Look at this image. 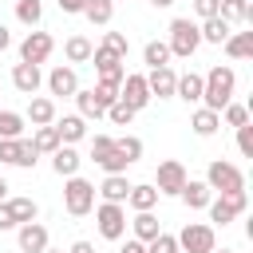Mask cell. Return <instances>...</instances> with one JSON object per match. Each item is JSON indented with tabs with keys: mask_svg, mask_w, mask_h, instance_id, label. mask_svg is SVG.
Listing matches in <instances>:
<instances>
[{
	"mask_svg": "<svg viewBox=\"0 0 253 253\" xmlns=\"http://www.w3.org/2000/svg\"><path fill=\"white\" fill-rule=\"evenodd\" d=\"M233 91H237V75H233V67L217 63V67H210V71L202 75V107L221 111V107L233 99Z\"/></svg>",
	"mask_w": 253,
	"mask_h": 253,
	"instance_id": "6da1fadb",
	"label": "cell"
},
{
	"mask_svg": "<svg viewBox=\"0 0 253 253\" xmlns=\"http://www.w3.org/2000/svg\"><path fill=\"white\" fill-rule=\"evenodd\" d=\"M166 47H170V55H178V59H190V55L202 47V32H198V24H194L190 16H178V20H170V40H166Z\"/></svg>",
	"mask_w": 253,
	"mask_h": 253,
	"instance_id": "7a4b0ae2",
	"label": "cell"
},
{
	"mask_svg": "<svg viewBox=\"0 0 253 253\" xmlns=\"http://www.w3.org/2000/svg\"><path fill=\"white\" fill-rule=\"evenodd\" d=\"M63 210H67L71 217H87V213L95 210V186H91L87 178L71 174V178L63 182Z\"/></svg>",
	"mask_w": 253,
	"mask_h": 253,
	"instance_id": "3957f363",
	"label": "cell"
},
{
	"mask_svg": "<svg viewBox=\"0 0 253 253\" xmlns=\"http://www.w3.org/2000/svg\"><path fill=\"white\" fill-rule=\"evenodd\" d=\"M95 225L107 241H123L126 237V206L119 202H99L95 206Z\"/></svg>",
	"mask_w": 253,
	"mask_h": 253,
	"instance_id": "277c9868",
	"label": "cell"
},
{
	"mask_svg": "<svg viewBox=\"0 0 253 253\" xmlns=\"http://www.w3.org/2000/svg\"><path fill=\"white\" fill-rule=\"evenodd\" d=\"M206 186H210L213 194H225V190H245V174H241L233 162L213 158V162L206 166Z\"/></svg>",
	"mask_w": 253,
	"mask_h": 253,
	"instance_id": "5b68a950",
	"label": "cell"
},
{
	"mask_svg": "<svg viewBox=\"0 0 253 253\" xmlns=\"http://www.w3.org/2000/svg\"><path fill=\"white\" fill-rule=\"evenodd\" d=\"M178 249H182V253H210V249H217L213 225H206V221H186L182 233H178Z\"/></svg>",
	"mask_w": 253,
	"mask_h": 253,
	"instance_id": "8992f818",
	"label": "cell"
},
{
	"mask_svg": "<svg viewBox=\"0 0 253 253\" xmlns=\"http://www.w3.org/2000/svg\"><path fill=\"white\" fill-rule=\"evenodd\" d=\"M186 166L178 162V158H162L158 162V174H154V190L158 194H170V198H178V190L186 186Z\"/></svg>",
	"mask_w": 253,
	"mask_h": 253,
	"instance_id": "52a82bcc",
	"label": "cell"
},
{
	"mask_svg": "<svg viewBox=\"0 0 253 253\" xmlns=\"http://www.w3.org/2000/svg\"><path fill=\"white\" fill-rule=\"evenodd\" d=\"M36 146L28 138H0V162L4 166H20V170H32L36 166Z\"/></svg>",
	"mask_w": 253,
	"mask_h": 253,
	"instance_id": "ba28073f",
	"label": "cell"
},
{
	"mask_svg": "<svg viewBox=\"0 0 253 253\" xmlns=\"http://www.w3.org/2000/svg\"><path fill=\"white\" fill-rule=\"evenodd\" d=\"M150 99H154V95H150V87H146V75H138V71L123 75V83H119V103H126L130 111H142Z\"/></svg>",
	"mask_w": 253,
	"mask_h": 253,
	"instance_id": "9c48e42d",
	"label": "cell"
},
{
	"mask_svg": "<svg viewBox=\"0 0 253 253\" xmlns=\"http://www.w3.org/2000/svg\"><path fill=\"white\" fill-rule=\"evenodd\" d=\"M51 51H55V40H51L47 32H28V36L20 40V59H24V63H36V67H40Z\"/></svg>",
	"mask_w": 253,
	"mask_h": 253,
	"instance_id": "30bf717a",
	"label": "cell"
},
{
	"mask_svg": "<svg viewBox=\"0 0 253 253\" xmlns=\"http://www.w3.org/2000/svg\"><path fill=\"white\" fill-rule=\"evenodd\" d=\"M91 63H95V71H99V79H107V83H123V75H126V59L123 55H115V51H107L103 43L91 51Z\"/></svg>",
	"mask_w": 253,
	"mask_h": 253,
	"instance_id": "8fae6325",
	"label": "cell"
},
{
	"mask_svg": "<svg viewBox=\"0 0 253 253\" xmlns=\"http://www.w3.org/2000/svg\"><path fill=\"white\" fill-rule=\"evenodd\" d=\"M16 241H20V253H43L47 249V229L40 221H24V225H16Z\"/></svg>",
	"mask_w": 253,
	"mask_h": 253,
	"instance_id": "7c38bea8",
	"label": "cell"
},
{
	"mask_svg": "<svg viewBox=\"0 0 253 253\" xmlns=\"http://www.w3.org/2000/svg\"><path fill=\"white\" fill-rule=\"evenodd\" d=\"M40 83H43V75H40V67H36V63H24V59H20V63L12 67V87H16L20 95H28V99H32V95L40 91Z\"/></svg>",
	"mask_w": 253,
	"mask_h": 253,
	"instance_id": "4fadbf2b",
	"label": "cell"
},
{
	"mask_svg": "<svg viewBox=\"0 0 253 253\" xmlns=\"http://www.w3.org/2000/svg\"><path fill=\"white\" fill-rule=\"evenodd\" d=\"M47 91L51 95H63V99H71L75 91H79V75H75V67H51L47 71Z\"/></svg>",
	"mask_w": 253,
	"mask_h": 253,
	"instance_id": "5bb4252c",
	"label": "cell"
},
{
	"mask_svg": "<svg viewBox=\"0 0 253 253\" xmlns=\"http://www.w3.org/2000/svg\"><path fill=\"white\" fill-rule=\"evenodd\" d=\"M174 83H178V71L166 63V67H150V75H146V87H150V95H158V99H174Z\"/></svg>",
	"mask_w": 253,
	"mask_h": 253,
	"instance_id": "9a60e30c",
	"label": "cell"
},
{
	"mask_svg": "<svg viewBox=\"0 0 253 253\" xmlns=\"http://www.w3.org/2000/svg\"><path fill=\"white\" fill-rule=\"evenodd\" d=\"M79 166H83V158H79V150H75V146L59 142V146L51 150V170H55L59 178H71V174H79Z\"/></svg>",
	"mask_w": 253,
	"mask_h": 253,
	"instance_id": "2e32d148",
	"label": "cell"
},
{
	"mask_svg": "<svg viewBox=\"0 0 253 253\" xmlns=\"http://www.w3.org/2000/svg\"><path fill=\"white\" fill-rule=\"evenodd\" d=\"M24 119H28L32 126H51V123H55V99H47V95H32Z\"/></svg>",
	"mask_w": 253,
	"mask_h": 253,
	"instance_id": "e0dca14e",
	"label": "cell"
},
{
	"mask_svg": "<svg viewBox=\"0 0 253 253\" xmlns=\"http://www.w3.org/2000/svg\"><path fill=\"white\" fill-rule=\"evenodd\" d=\"M130 186H134V182H126V174H107V178H103V186H99L95 194H99L103 202H119V206H126Z\"/></svg>",
	"mask_w": 253,
	"mask_h": 253,
	"instance_id": "ac0fdd59",
	"label": "cell"
},
{
	"mask_svg": "<svg viewBox=\"0 0 253 253\" xmlns=\"http://www.w3.org/2000/svg\"><path fill=\"white\" fill-rule=\"evenodd\" d=\"M178 198H182L190 210H206V206H210V198H213V190L206 186V178H202V182H198V178H186V186L178 190Z\"/></svg>",
	"mask_w": 253,
	"mask_h": 253,
	"instance_id": "d6986e66",
	"label": "cell"
},
{
	"mask_svg": "<svg viewBox=\"0 0 253 253\" xmlns=\"http://www.w3.org/2000/svg\"><path fill=\"white\" fill-rule=\"evenodd\" d=\"M51 126L59 130V142H67V146H75V142L87 134V119H83V115H63V119H55Z\"/></svg>",
	"mask_w": 253,
	"mask_h": 253,
	"instance_id": "ffe728a7",
	"label": "cell"
},
{
	"mask_svg": "<svg viewBox=\"0 0 253 253\" xmlns=\"http://www.w3.org/2000/svg\"><path fill=\"white\" fill-rule=\"evenodd\" d=\"M158 190H154V182H138V186H130V194H126V206L138 213V210H154L158 206Z\"/></svg>",
	"mask_w": 253,
	"mask_h": 253,
	"instance_id": "44dd1931",
	"label": "cell"
},
{
	"mask_svg": "<svg viewBox=\"0 0 253 253\" xmlns=\"http://www.w3.org/2000/svg\"><path fill=\"white\" fill-rule=\"evenodd\" d=\"M126 225L134 229V237H138V241H150V237H158V233H162V221L154 217V210H138Z\"/></svg>",
	"mask_w": 253,
	"mask_h": 253,
	"instance_id": "7402d4cb",
	"label": "cell"
},
{
	"mask_svg": "<svg viewBox=\"0 0 253 253\" xmlns=\"http://www.w3.org/2000/svg\"><path fill=\"white\" fill-rule=\"evenodd\" d=\"M217 16L229 24H253V0H221Z\"/></svg>",
	"mask_w": 253,
	"mask_h": 253,
	"instance_id": "603a6c76",
	"label": "cell"
},
{
	"mask_svg": "<svg viewBox=\"0 0 253 253\" xmlns=\"http://www.w3.org/2000/svg\"><path fill=\"white\" fill-rule=\"evenodd\" d=\"M174 99H182V103H202V75H198V71L178 75V83H174Z\"/></svg>",
	"mask_w": 253,
	"mask_h": 253,
	"instance_id": "cb8c5ba5",
	"label": "cell"
},
{
	"mask_svg": "<svg viewBox=\"0 0 253 253\" xmlns=\"http://www.w3.org/2000/svg\"><path fill=\"white\" fill-rule=\"evenodd\" d=\"M190 126H194V134H198V138H210V134H217L221 115H217V111H210V107H198V111L190 115Z\"/></svg>",
	"mask_w": 253,
	"mask_h": 253,
	"instance_id": "d4e9b609",
	"label": "cell"
},
{
	"mask_svg": "<svg viewBox=\"0 0 253 253\" xmlns=\"http://www.w3.org/2000/svg\"><path fill=\"white\" fill-rule=\"evenodd\" d=\"M202 43H225L229 40V32H233V24L229 20H221V16H210V20H202Z\"/></svg>",
	"mask_w": 253,
	"mask_h": 253,
	"instance_id": "484cf974",
	"label": "cell"
},
{
	"mask_svg": "<svg viewBox=\"0 0 253 253\" xmlns=\"http://www.w3.org/2000/svg\"><path fill=\"white\" fill-rule=\"evenodd\" d=\"M221 47L229 59H253V32H229V40Z\"/></svg>",
	"mask_w": 253,
	"mask_h": 253,
	"instance_id": "4316f807",
	"label": "cell"
},
{
	"mask_svg": "<svg viewBox=\"0 0 253 253\" xmlns=\"http://www.w3.org/2000/svg\"><path fill=\"white\" fill-rule=\"evenodd\" d=\"M91 51H95V43L87 36H67V43H63L67 63H91Z\"/></svg>",
	"mask_w": 253,
	"mask_h": 253,
	"instance_id": "83f0119b",
	"label": "cell"
},
{
	"mask_svg": "<svg viewBox=\"0 0 253 253\" xmlns=\"http://www.w3.org/2000/svg\"><path fill=\"white\" fill-rule=\"evenodd\" d=\"M24 115L20 111H4L0 107V138H24Z\"/></svg>",
	"mask_w": 253,
	"mask_h": 253,
	"instance_id": "f1b7e54d",
	"label": "cell"
},
{
	"mask_svg": "<svg viewBox=\"0 0 253 253\" xmlns=\"http://www.w3.org/2000/svg\"><path fill=\"white\" fill-rule=\"evenodd\" d=\"M142 63H146V67H166V63H170V47H166V40H150V43L142 47Z\"/></svg>",
	"mask_w": 253,
	"mask_h": 253,
	"instance_id": "f546056e",
	"label": "cell"
},
{
	"mask_svg": "<svg viewBox=\"0 0 253 253\" xmlns=\"http://www.w3.org/2000/svg\"><path fill=\"white\" fill-rule=\"evenodd\" d=\"M28 142L36 146V154H51V150L59 146V130H55V126H36V134H32Z\"/></svg>",
	"mask_w": 253,
	"mask_h": 253,
	"instance_id": "4dcf8cb0",
	"label": "cell"
},
{
	"mask_svg": "<svg viewBox=\"0 0 253 253\" xmlns=\"http://www.w3.org/2000/svg\"><path fill=\"white\" fill-rule=\"evenodd\" d=\"M8 210H12L16 225H24V221H36V217H40V206H36L32 198H8Z\"/></svg>",
	"mask_w": 253,
	"mask_h": 253,
	"instance_id": "1f68e13d",
	"label": "cell"
},
{
	"mask_svg": "<svg viewBox=\"0 0 253 253\" xmlns=\"http://www.w3.org/2000/svg\"><path fill=\"white\" fill-rule=\"evenodd\" d=\"M83 16L91 20V24H111V16H115V0H87V8H83Z\"/></svg>",
	"mask_w": 253,
	"mask_h": 253,
	"instance_id": "d6a6232c",
	"label": "cell"
},
{
	"mask_svg": "<svg viewBox=\"0 0 253 253\" xmlns=\"http://www.w3.org/2000/svg\"><path fill=\"white\" fill-rule=\"evenodd\" d=\"M16 20L28 24V28H36L43 20V4L40 0H16Z\"/></svg>",
	"mask_w": 253,
	"mask_h": 253,
	"instance_id": "836d02e7",
	"label": "cell"
},
{
	"mask_svg": "<svg viewBox=\"0 0 253 253\" xmlns=\"http://www.w3.org/2000/svg\"><path fill=\"white\" fill-rule=\"evenodd\" d=\"M217 115H221V123H225V126H245V123H249V107H241V103H233V99H229Z\"/></svg>",
	"mask_w": 253,
	"mask_h": 253,
	"instance_id": "e575fe53",
	"label": "cell"
},
{
	"mask_svg": "<svg viewBox=\"0 0 253 253\" xmlns=\"http://www.w3.org/2000/svg\"><path fill=\"white\" fill-rule=\"evenodd\" d=\"M115 146H119V154H123L130 166L142 158V138H138V134H123V138H115Z\"/></svg>",
	"mask_w": 253,
	"mask_h": 253,
	"instance_id": "d590c367",
	"label": "cell"
},
{
	"mask_svg": "<svg viewBox=\"0 0 253 253\" xmlns=\"http://www.w3.org/2000/svg\"><path fill=\"white\" fill-rule=\"evenodd\" d=\"M71 99L79 103V115H83V119H99V115H107V111H103V107L95 103V95H91V91H83V87H79V91H75Z\"/></svg>",
	"mask_w": 253,
	"mask_h": 253,
	"instance_id": "8d00e7d4",
	"label": "cell"
},
{
	"mask_svg": "<svg viewBox=\"0 0 253 253\" xmlns=\"http://www.w3.org/2000/svg\"><path fill=\"white\" fill-rule=\"evenodd\" d=\"M91 95H95V103H99V107L107 111V107H111V103L119 99V83H107V79H99V83L91 87Z\"/></svg>",
	"mask_w": 253,
	"mask_h": 253,
	"instance_id": "74e56055",
	"label": "cell"
},
{
	"mask_svg": "<svg viewBox=\"0 0 253 253\" xmlns=\"http://www.w3.org/2000/svg\"><path fill=\"white\" fill-rule=\"evenodd\" d=\"M146 253H182V249H178V237L174 233H158V237L146 241Z\"/></svg>",
	"mask_w": 253,
	"mask_h": 253,
	"instance_id": "f35d334b",
	"label": "cell"
},
{
	"mask_svg": "<svg viewBox=\"0 0 253 253\" xmlns=\"http://www.w3.org/2000/svg\"><path fill=\"white\" fill-rule=\"evenodd\" d=\"M134 115H138V111H130V107H126V103H119V99L107 107V119H111L115 126H130V119H134Z\"/></svg>",
	"mask_w": 253,
	"mask_h": 253,
	"instance_id": "ab89813d",
	"label": "cell"
},
{
	"mask_svg": "<svg viewBox=\"0 0 253 253\" xmlns=\"http://www.w3.org/2000/svg\"><path fill=\"white\" fill-rule=\"evenodd\" d=\"M103 47L115 51V55H123V59H126V51H130V43H126L123 32H107V36H103Z\"/></svg>",
	"mask_w": 253,
	"mask_h": 253,
	"instance_id": "60d3db41",
	"label": "cell"
},
{
	"mask_svg": "<svg viewBox=\"0 0 253 253\" xmlns=\"http://www.w3.org/2000/svg\"><path fill=\"white\" fill-rule=\"evenodd\" d=\"M237 150H241L245 158H253V126H249V123L237 126Z\"/></svg>",
	"mask_w": 253,
	"mask_h": 253,
	"instance_id": "b9f144b4",
	"label": "cell"
},
{
	"mask_svg": "<svg viewBox=\"0 0 253 253\" xmlns=\"http://www.w3.org/2000/svg\"><path fill=\"white\" fill-rule=\"evenodd\" d=\"M217 4H221V0H194V12H198L202 20H210V16H217Z\"/></svg>",
	"mask_w": 253,
	"mask_h": 253,
	"instance_id": "7bdbcfd3",
	"label": "cell"
},
{
	"mask_svg": "<svg viewBox=\"0 0 253 253\" xmlns=\"http://www.w3.org/2000/svg\"><path fill=\"white\" fill-rule=\"evenodd\" d=\"M59 4V12H67V16H83V8H87V0H55Z\"/></svg>",
	"mask_w": 253,
	"mask_h": 253,
	"instance_id": "ee69618b",
	"label": "cell"
},
{
	"mask_svg": "<svg viewBox=\"0 0 253 253\" xmlns=\"http://www.w3.org/2000/svg\"><path fill=\"white\" fill-rule=\"evenodd\" d=\"M0 229H16V217H12V210H8V198L0 202Z\"/></svg>",
	"mask_w": 253,
	"mask_h": 253,
	"instance_id": "f6af8a7d",
	"label": "cell"
},
{
	"mask_svg": "<svg viewBox=\"0 0 253 253\" xmlns=\"http://www.w3.org/2000/svg\"><path fill=\"white\" fill-rule=\"evenodd\" d=\"M119 253H146V241H138V237H126Z\"/></svg>",
	"mask_w": 253,
	"mask_h": 253,
	"instance_id": "bcb514c9",
	"label": "cell"
},
{
	"mask_svg": "<svg viewBox=\"0 0 253 253\" xmlns=\"http://www.w3.org/2000/svg\"><path fill=\"white\" fill-rule=\"evenodd\" d=\"M67 253H95V245H91V241H71Z\"/></svg>",
	"mask_w": 253,
	"mask_h": 253,
	"instance_id": "7dc6e473",
	"label": "cell"
},
{
	"mask_svg": "<svg viewBox=\"0 0 253 253\" xmlns=\"http://www.w3.org/2000/svg\"><path fill=\"white\" fill-rule=\"evenodd\" d=\"M8 47H12V32L0 24V51H8Z\"/></svg>",
	"mask_w": 253,
	"mask_h": 253,
	"instance_id": "c3c4849f",
	"label": "cell"
},
{
	"mask_svg": "<svg viewBox=\"0 0 253 253\" xmlns=\"http://www.w3.org/2000/svg\"><path fill=\"white\" fill-rule=\"evenodd\" d=\"M4 198H8V182L0 178V202H4Z\"/></svg>",
	"mask_w": 253,
	"mask_h": 253,
	"instance_id": "681fc988",
	"label": "cell"
},
{
	"mask_svg": "<svg viewBox=\"0 0 253 253\" xmlns=\"http://www.w3.org/2000/svg\"><path fill=\"white\" fill-rule=\"evenodd\" d=\"M150 4H154V8H170L174 0H150Z\"/></svg>",
	"mask_w": 253,
	"mask_h": 253,
	"instance_id": "f907efd6",
	"label": "cell"
},
{
	"mask_svg": "<svg viewBox=\"0 0 253 253\" xmlns=\"http://www.w3.org/2000/svg\"><path fill=\"white\" fill-rule=\"evenodd\" d=\"M43 253H63V249H51V245H47V249H43Z\"/></svg>",
	"mask_w": 253,
	"mask_h": 253,
	"instance_id": "816d5d0a",
	"label": "cell"
},
{
	"mask_svg": "<svg viewBox=\"0 0 253 253\" xmlns=\"http://www.w3.org/2000/svg\"><path fill=\"white\" fill-rule=\"evenodd\" d=\"M210 253H217V249H210ZM221 253H233V249H221Z\"/></svg>",
	"mask_w": 253,
	"mask_h": 253,
	"instance_id": "f5cc1de1",
	"label": "cell"
}]
</instances>
